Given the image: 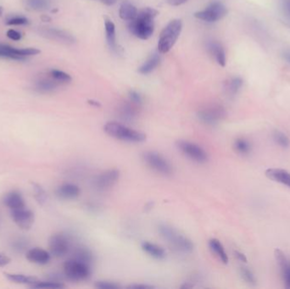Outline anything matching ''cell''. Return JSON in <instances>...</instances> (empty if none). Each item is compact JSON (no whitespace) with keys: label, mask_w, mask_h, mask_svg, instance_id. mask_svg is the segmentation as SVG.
<instances>
[{"label":"cell","mask_w":290,"mask_h":289,"mask_svg":"<svg viewBox=\"0 0 290 289\" xmlns=\"http://www.w3.org/2000/svg\"><path fill=\"white\" fill-rule=\"evenodd\" d=\"M156 10L147 7L138 12L137 17L128 22V28L131 34L138 38L148 40L154 31V20L158 16Z\"/></svg>","instance_id":"obj_1"},{"label":"cell","mask_w":290,"mask_h":289,"mask_svg":"<svg viewBox=\"0 0 290 289\" xmlns=\"http://www.w3.org/2000/svg\"><path fill=\"white\" fill-rule=\"evenodd\" d=\"M104 130L109 136L123 142L138 144L144 142L146 140V134L144 132L128 128L122 123L116 122L106 123L104 126Z\"/></svg>","instance_id":"obj_2"},{"label":"cell","mask_w":290,"mask_h":289,"mask_svg":"<svg viewBox=\"0 0 290 289\" xmlns=\"http://www.w3.org/2000/svg\"><path fill=\"white\" fill-rule=\"evenodd\" d=\"M158 230L162 238L176 250L184 254H190L194 250V246L192 241L172 226L160 224Z\"/></svg>","instance_id":"obj_3"},{"label":"cell","mask_w":290,"mask_h":289,"mask_svg":"<svg viewBox=\"0 0 290 289\" xmlns=\"http://www.w3.org/2000/svg\"><path fill=\"white\" fill-rule=\"evenodd\" d=\"M182 30V22L181 20L174 19L170 20L165 28L162 30L158 40V52L166 54L175 45Z\"/></svg>","instance_id":"obj_4"},{"label":"cell","mask_w":290,"mask_h":289,"mask_svg":"<svg viewBox=\"0 0 290 289\" xmlns=\"http://www.w3.org/2000/svg\"><path fill=\"white\" fill-rule=\"evenodd\" d=\"M64 273L72 281H85L91 276V264L73 257L64 262Z\"/></svg>","instance_id":"obj_5"},{"label":"cell","mask_w":290,"mask_h":289,"mask_svg":"<svg viewBox=\"0 0 290 289\" xmlns=\"http://www.w3.org/2000/svg\"><path fill=\"white\" fill-rule=\"evenodd\" d=\"M142 160L150 169L160 175H172L173 166L165 156L156 151H146L142 154Z\"/></svg>","instance_id":"obj_6"},{"label":"cell","mask_w":290,"mask_h":289,"mask_svg":"<svg viewBox=\"0 0 290 289\" xmlns=\"http://www.w3.org/2000/svg\"><path fill=\"white\" fill-rule=\"evenodd\" d=\"M176 144L180 152L184 154L185 156H187L188 158H190L192 162L198 164H204L208 162L209 157L206 151L196 142L181 139L176 142Z\"/></svg>","instance_id":"obj_7"},{"label":"cell","mask_w":290,"mask_h":289,"mask_svg":"<svg viewBox=\"0 0 290 289\" xmlns=\"http://www.w3.org/2000/svg\"><path fill=\"white\" fill-rule=\"evenodd\" d=\"M226 14L228 8L225 4L219 1H215L210 4L203 10L196 12L194 17L206 22L213 23L224 18Z\"/></svg>","instance_id":"obj_8"},{"label":"cell","mask_w":290,"mask_h":289,"mask_svg":"<svg viewBox=\"0 0 290 289\" xmlns=\"http://www.w3.org/2000/svg\"><path fill=\"white\" fill-rule=\"evenodd\" d=\"M225 108L219 104H210L200 108L197 113L198 119L207 126H215L224 119Z\"/></svg>","instance_id":"obj_9"},{"label":"cell","mask_w":290,"mask_h":289,"mask_svg":"<svg viewBox=\"0 0 290 289\" xmlns=\"http://www.w3.org/2000/svg\"><path fill=\"white\" fill-rule=\"evenodd\" d=\"M120 170L118 169H109L95 176L92 185L98 191H106L114 186L120 178Z\"/></svg>","instance_id":"obj_10"},{"label":"cell","mask_w":290,"mask_h":289,"mask_svg":"<svg viewBox=\"0 0 290 289\" xmlns=\"http://www.w3.org/2000/svg\"><path fill=\"white\" fill-rule=\"evenodd\" d=\"M48 245L51 254L57 258H62L66 256L70 250V239L64 234H54L50 239Z\"/></svg>","instance_id":"obj_11"},{"label":"cell","mask_w":290,"mask_h":289,"mask_svg":"<svg viewBox=\"0 0 290 289\" xmlns=\"http://www.w3.org/2000/svg\"><path fill=\"white\" fill-rule=\"evenodd\" d=\"M40 50L34 48L18 50L8 45L0 44V58H10L14 60H25L26 56H36Z\"/></svg>","instance_id":"obj_12"},{"label":"cell","mask_w":290,"mask_h":289,"mask_svg":"<svg viewBox=\"0 0 290 289\" xmlns=\"http://www.w3.org/2000/svg\"><path fill=\"white\" fill-rule=\"evenodd\" d=\"M10 216L17 226L25 231L31 229L35 220L34 212L26 207L10 210Z\"/></svg>","instance_id":"obj_13"},{"label":"cell","mask_w":290,"mask_h":289,"mask_svg":"<svg viewBox=\"0 0 290 289\" xmlns=\"http://www.w3.org/2000/svg\"><path fill=\"white\" fill-rule=\"evenodd\" d=\"M207 50L214 58L216 63L222 67L226 66V52L224 46L215 40H210L206 44Z\"/></svg>","instance_id":"obj_14"},{"label":"cell","mask_w":290,"mask_h":289,"mask_svg":"<svg viewBox=\"0 0 290 289\" xmlns=\"http://www.w3.org/2000/svg\"><path fill=\"white\" fill-rule=\"evenodd\" d=\"M26 258L32 263L42 266L50 262L51 254L41 248H34L28 251Z\"/></svg>","instance_id":"obj_15"},{"label":"cell","mask_w":290,"mask_h":289,"mask_svg":"<svg viewBox=\"0 0 290 289\" xmlns=\"http://www.w3.org/2000/svg\"><path fill=\"white\" fill-rule=\"evenodd\" d=\"M57 197L62 200H74L78 197L81 190L78 185L73 184H64L58 186L56 191Z\"/></svg>","instance_id":"obj_16"},{"label":"cell","mask_w":290,"mask_h":289,"mask_svg":"<svg viewBox=\"0 0 290 289\" xmlns=\"http://www.w3.org/2000/svg\"><path fill=\"white\" fill-rule=\"evenodd\" d=\"M41 34L46 38L56 40L58 42L64 44H73L75 42V38L70 34H67L66 32L62 31L56 28H45L42 29Z\"/></svg>","instance_id":"obj_17"},{"label":"cell","mask_w":290,"mask_h":289,"mask_svg":"<svg viewBox=\"0 0 290 289\" xmlns=\"http://www.w3.org/2000/svg\"><path fill=\"white\" fill-rule=\"evenodd\" d=\"M3 202L4 206H7L10 210L26 207L25 200L22 194L18 191L8 192L4 197Z\"/></svg>","instance_id":"obj_18"},{"label":"cell","mask_w":290,"mask_h":289,"mask_svg":"<svg viewBox=\"0 0 290 289\" xmlns=\"http://www.w3.org/2000/svg\"><path fill=\"white\" fill-rule=\"evenodd\" d=\"M275 257L282 270V278L284 281L285 286L290 288V262L285 257L284 254L280 250H275Z\"/></svg>","instance_id":"obj_19"},{"label":"cell","mask_w":290,"mask_h":289,"mask_svg":"<svg viewBox=\"0 0 290 289\" xmlns=\"http://www.w3.org/2000/svg\"><path fill=\"white\" fill-rule=\"evenodd\" d=\"M104 29H106V38L107 44L110 48L114 52H119V46L116 44V26L112 20L106 19L104 20Z\"/></svg>","instance_id":"obj_20"},{"label":"cell","mask_w":290,"mask_h":289,"mask_svg":"<svg viewBox=\"0 0 290 289\" xmlns=\"http://www.w3.org/2000/svg\"><path fill=\"white\" fill-rule=\"evenodd\" d=\"M140 106L136 104L132 103L129 100L128 103L124 104L120 108V117L125 122H134V120L137 119L138 114V108Z\"/></svg>","instance_id":"obj_21"},{"label":"cell","mask_w":290,"mask_h":289,"mask_svg":"<svg viewBox=\"0 0 290 289\" xmlns=\"http://www.w3.org/2000/svg\"><path fill=\"white\" fill-rule=\"evenodd\" d=\"M266 176L272 181L284 184L290 188V173L282 169H268L266 170Z\"/></svg>","instance_id":"obj_22"},{"label":"cell","mask_w":290,"mask_h":289,"mask_svg":"<svg viewBox=\"0 0 290 289\" xmlns=\"http://www.w3.org/2000/svg\"><path fill=\"white\" fill-rule=\"evenodd\" d=\"M141 247L145 253L148 254V256L156 258V260H163V258H166V256L165 250L163 248L160 247V245L153 244V242L145 241V242H142Z\"/></svg>","instance_id":"obj_23"},{"label":"cell","mask_w":290,"mask_h":289,"mask_svg":"<svg viewBox=\"0 0 290 289\" xmlns=\"http://www.w3.org/2000/svg\"><path fill=\"white\" fill-rule=\"evenodd\" d=\"M138 14V10L132 4L128 1H124L120 4L119 8V16L122 19L126 22H131L132 20L135 19Z\"/></svg>","instance_id":"obj_24"},{"label":"cell","mask_w":290,"mask_h":289,"mask_svg":"<svg viewBox=\"0 0 290 289\" xmlns=\"http://www.w3.org/2000/svg\"><path fill=\"white\" fill-rule=\"evenodd\" d=\"M160 56L159 53H154L140 67L138 72L142 75H148L159 66Z\"/></svg>","instance_id":"obj_25"},{"label":"cell","mask_w":290,"mask_h":289,"mask_svg":"<svg viewBox=\"0 0 290 289\" xmlns=\"http://www.w3.org/2000/svg\"><path fill=\"white\" fill-rule=\"evenodd\" d=\"M209 247L210 250L218 256V258L224 264L228 263V256L226 254L224 247L218 239L212 238L209 241Z\"/></svg>","instance_id":"obj_26"},{"label":"cell","mask_w":290,"mask_h":289,"mask_svg":"<svg viewBox=\"0 0 290 289\" xmlns=\"http://www.w3.org/2000/svg\"><path fill=\"white\" fill-rule=\"evenodd\" d=\"M6 276L8 280L17 284H25L31 286L38 281V278L32 276H26L23 274H14V273H6Z\"/></svg>","instance_id":"obj_27"},{"label":"cell","mask_w":290,"mask_h":289,"mask_svg":"<svg viewBox=\"0 0 290 289\" xmlns=\"http://www.w3.org/2000/svg\"><path fill=\"white\" fill-rule=\"evenodd\" d=\"M243 86V80L240 78H232L226 80L224 88L229 96H235Z\"/></svg>","instance_id":"obj_28"},{"label":"cell","mask_w":290,"mask_h":289,"mask_svg":"<svg viewBox=\"0 0 290 289\" xmlns=\"http://www.w3.org/2000/svg\"><path fill=\"white\" fill-rule=\"evenodd\" d=\"M59 84L57 82L54 81V79H52V80H50V79H41L40 81L36 82V91L42 92V94L52 92L58 88Z\"/></svg>","instance_id":"obj_29"},{"label":"cell","mask_w":290,"mask_h":289,"mask_svg":"<svg viewBox=\"0 0 290 289\" xmlns=\"http://www.w3.org/2000/svg\"><path fill=\"white\" fill-rule=\"evenodd\" d=\"M74 257L90 264H92L94 260L92 252L85 247L78 248L74 254Z\"/></svg>","instance_id":"obj_30"},{"label":"cell","mask_w":290,"mask_h":289,"mask_svg":"<svg viewBox=\"0 0 290 289\" xmlns=\"http://www.w3.org/2000/svg\"><path fill=\"white\" fill-rule=\"evenodd\" d=\"M50 76L54 81L60 84H69L72 82V76L60 70H52L50 72Z\"/></svg>","instance_id":"obj_31"},{"label":"cell","mask_w":290,"mask_h":289,"mask_svg":"<svg viewBox=\"0 0 290 289\" xmlns=\"http://www.w3.org/2000/svg\"><path fill=\"white\" fill-rule=\"evenodd\" d=\"M235 150L240 154H247L250 153L251 147L250 142L244 138H238L235 140L234 144Z\"/></svg>","instance_id":"obj_32"},{"label":"cell","mask_w":290,"mask_h":289,"mask_svg":"<svg viewBox=\"0 0 290 289\" xmlns=\"http://www.w3.org/2000/svg\"><path fill=\"white\" fill-rule=\"evenodd\" d=\"M26 3L34 10H44L50 6V0H26Z\"/></svg>","instance_id":"obj_33"},{"label":"cell","mask_w":290,"mask_h":289,"mask_svg":"<svg viewBox=\"0 0 290 289\" xmlns=\"http://www.w3.org/2000/svg\"><path fill=\"white\" fill-rule=\"evenodd\" d=\"M32 288H63L64 284L56 281H38L31 286Z\"/></svg>","instance_id":"obj_34"},{"label":"cell","mask_w":290,"mask_h":289,"mask_svg":"<svg viewBox=\"0 0 290 289\" xmlns=\"http://www.w3.org/2000/svg\"><path fill=\"white\" fill-rule=\"evenodd\" d=\"M34 190V197L36 198V201L38 203L42 204L46 202L47 200V194L44 191V189L42 188V186L38 185V184H32Z\"/></svg>","instance_id":"obj_35"},{"label":"cell","mask_w":290,"mask_h":289,"mask_svg":"<svg viewBox=\"0 0 290 289\" xmlns=\"http://www.w3.org/2000/svg\"><path fill=\"white\" fill-rule=\"evenodd\" d=\"M274 140L281 147L287 148L290 146V139L284 134H282L281 132H275V134H274Z\"/></svg>","instance_id":"obj_36"},{"label":"cell","mask_w":290,"mask_h":289,"mask_svg":"<svg viewBox=\"0 0 290 289\" xmlns=\"http://www.w3.org/2000/svg\"><path fill=\"white\" fill-rule=\"evenodd\" d=\"M240 273H241L242 278H244V280L246 282H248V284H251V285L256 284L254 276L253 275V273L251 272L250 270H248V268H241Z\"/></svg>","instance_id":"obj_37"},{"label":"cell","mask_w":290,"mask_h":289,"mask_svg":"<svg viewBox=\"0 0 290 289\" xmlns=\"http://www.w3.org/2000/svg\"><path fill=\"white\" fill-rule=\"evenodd\" d=\"M95 286L101 289H118L120 288V285H118V284L110 281L96 282Z\"/></svg>","instance_id":"obj_38"},{"label":"cell","mask_w":290,"mask_h":289,"mask_svg":"<svg viewBox=\"0 0 290 289\" xmlns=\"http://www.w3.org/2000/svg\"><path fill=\"white\" fill-rule=\"evenodd\" d=\"M6 24L8 26L26 25L28 24V20L25 17L16 16L8 20Z\"/></svg>","instance_id":"obj_39"},{"label":"cell","mask_w":290,"mask_h":289,"mask_svg":"<svg viewBox=\"0 0 290 289\" xmlns=\"http://www.w3.org/2000/svg\"><path fill=\"white\" fill-rule=\"evenodd\" d=\"M129 100L132 101V103L136 104L138 106H141L142 103V98L140 92L137 91H130L128 94Z\"/></svg>","instance_id":"obj_40"},{"label":"cell","mask_w":290,"mask_h":289,"mask_svg":"<svg viewBox=\"0 0 290 289\" xmlns=\"http://www.w3.org/2000/svg\"><path fill=\"white\" fill-rule=\"evenodd\" d=\"M7 36L8 38L12 39V40H14V41H19L22 39V35H20V32L16 31V30H13V29H10L7 32Z\"/></svg>","instance_id":"obj_41"},{"label":"cell","mask_w":290,"mask_h":289,"mask_svg":"<svg viewBox=\"0 0 290 289\" xmlns=\"http://www.w3.org/2000/svg\"><path fill=\"white\" fill-rule=\"evenodd\" d=\"M12 262L10 258L8 256L4 254L0 253V267H4L10 264Z\"/></svg>","instance_id":"obj_42"},{"label":"cell","mask_w":290,"mask_h":289,"mask_svg":"<svg viewBox=\"0 0 290 289\" xmlns=\"http://www.w3.org/2000/svg\"><path fill=\"white\" fill-rule=\"evenodd\" d=\"M166 3L172 6H180L184 4L187 3L188 0H166Z\"/></svg>","instance_id":"obj_43"},{"label":"cell","mask_w":290,"mask_h":289,"mask_svg":"<svg viewBox=\"0 0 290 289\" xmlns=\"http://www.w3.org/2000/svg\"><path fill=\"white\" fill-rule=\"evenodd\" d=\"M128 288H129L146 289L152 288L153 286H150V285H144V284H134V285H131V286H129Z\"/></svg>","instance_id":"obj_44"},{"label":"cell","mask_w":290,"mask_h":289,"mask_svg":"<svg viewBox=\"0 0 290 289\" xmlns=\"http://www.w3.org/2000/svg\"><path fill=\"white\" fill-rule=\"evenodd\" d=\"M235 256H236V258L240 260V262H247V258H246V256L244 254L240 253L238 251H235Z\"/></svg>","instance_id":"obj_45"},{"label":"cell","mask_w":290,"mask_h":289,"mask_svg":"<svg viewBox=\"0 0 290 289\" xmlns=\"http://www.w3.org/2000/svg\"><path fill=\"white\" fill-rule=\"evenodd\" d=\"M23 244H24V242L22 241L20 239V240H18L17 242H16V246H14V247H16V248L18 250H24V246H23Z\"/></svg>","instance_id":"obj_46"},{"label":"cell","mask_w":290,"mask_h":289,"mask_svg":"<svg viewBox=\"0 0 290 289\" xmlns=\"http://www.w3.org/2000/svg\"><path fill=\"white\" fill-rule=\"evenodd\" d=\"M284 10L287 12L288 16L290 17V0H287L284 3Z\"/></svg>","instance_id":"obj_47"},{"label":"cell","mask_w":290,"mask_h":289,"mask_svg":"<svg viewBox=\"0 0 290 289\" xmlns=\"http://www.w3.org/2000/svg\"><path fill=\"white\" fill-rule=\"evenodd\" d=\"M101 2L104 4L106 6H110L116 4V0H101Z\"/></svg>","instance_id":"obj_48"},{"label":"cell","mask_w":290,"mask_h":289,"mask_svg":"<svg viewBox=\"0 0 290 289\" xmlns=\"http://www.w3.org/2000/svg\"><path fill=\"white\" fill-rule=\"evenodd\" d=\"M284 58L286 62L290 63V50L285 51L284 53Z\"/></svg>","instance_id":"obj_49"},{"label":"cell","mask_w":290,"mask_h":289,"mask_svg":"<svg viewBox=\"0 0 290 289\" xmlns=\"http://www.w3.org/2000/svg\"><path fill=\"white\" fill-rule=\"evenodd\" d=\"M41 20H42V22H50L51 20L50 17L46 16H41Z\"/></svg>","instance_id":"obj_50"},{"label":"cell","mask_w":290,"mask_h":289,"mask_svg":"<svg viewBox=\"0 0 290 289\" xmlns=\"http://www.w3.org/2000/svg\"><path fill=\"white\" fill-rule=\"evenodd\" d=\"M90 103L91 104H94V106H100V104H98V102H95V101L92 100L90 101Z\"/></svg>","instance_id":"obj_51"},{"label":"cell","mask_w":290,"mask_h":289,"mask_svg":"<svg viewBox=\"0 0 290 289\" xmlns=\"http://www.w3.org/2000/svg\"><path fill=\"white\" fill-rule=\"evenodd\" d=\"M3 12H4L3 8H2V7H0V16H1L2 14H3Z\"/></svg>","instance_id":"obj_52"}]
</instances>
